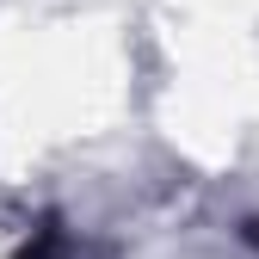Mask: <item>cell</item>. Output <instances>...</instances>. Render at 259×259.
Listing matches in <instances>:
<instances>
[{"mask_svg": "<svg viewBox=\"0 0 259 259\" xmlns=\"http://www.w3.org/2000/svg\"><path fill=\"white\" fill-rule=\"evenodd\" d=\"M50 253H56V229H44V235H37V241H31V247H25V253H19V259H50Z\"/></svg>", "mask_w": 259, "mask_h": 259, "instance_id": "obj_1", "label": "cell"}]
</instances>
